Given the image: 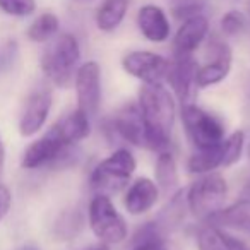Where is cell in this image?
Segmentation results:
<instances>
[{
	"instance_id": "6da1fadb",
	"label": "cell",
	"mask_w": 250,
	"mask_h": 250,
	"mask_svg": "<svg viewBox=\"0 0 250 250\" xmlns=\"http://www.w3.org/2000/svg\"><path fill=\"white\" fill-rule=\"evenodd\" d=\"M137 106L144 124L146 147L167 151L171 144V134L177 117V103L165 84H143L137 93Z\"/></svg>"
},
{
	"instance_id": "7a4b0ae2",
	"label": "cell",
	"mask_w": 250,
	"mask_h": 250,
	"mask_svg": "<svg viewBox=\"0 0 250 250\" xmlns=\"http://www.w3.org/2000/svg\"><path fill=\"white\" fill-rule=\"evenodd\" d=\"M81 46L70 33H60L46 45L40 60L45 77L57 87H69L79 69Z\"/></svg>"
},
{
	"instance_id": "3957f363",
	"label": "cell",
	"mask_w": 250,
	"mask_h": 250,
	"mask_svg": "<svg viewBox=\"0 0 250 250\" xmlns=\"http://www.w3.org/2000/svg\"><path fill=\"white\" fill-rule=\"evenodd\" d=\"M137 168L136 156L125 147L115 149L91 171L89 184L96 194L113 195L124 190Z\"/></svg>"
},
{
	"instance_id": "277c9868",
	"label": "cell",
	"mask_w": 250,
	"mask_h": 250,
	"mask_svg": "<svg viewBox=\"0 0 250 250\" xmlns=\"http://www.w3.org/2000/svg\"><path fill=\"white\" fill-rule=\"evenodd\" d=\"M228 184L223 175L204 173L188 187L185 192V202L190 214L202 221H208L221 208H225Z\"/></svg>"
},
{
	"instance_id": "5b68a950",
	"label": "cell",
	"mask_w": 250,
	"mask_h": 250,
	"mask_svg": "<svg viewBox=\"0 0 250 250\" xmlns=\"http://www.w3.org/2000/svg\"><path fill=\"white\" fill-rule=\"evenodd\" d=\"M87 223L93 235L104 245L122 243L129 235L127 223L111 202L110 195L96 194L91 199L87 208Z\"/></svg>"
},
{
	"instance_id": "8992f818",
	"label": "cell",
	"mask_w": 250,
	"mask_h": 250,
	"mask_svg": "<svg viewBox=\"0 0 250 250\" xmlns=\"http://www.w3.org/2000/svg\"><path fill=\"white\" fill-rule=\"evenodd\" d=\"M185 134L195 149H206L219 144L226 137L225 124L216 115L195 103H184L180 110Z\"/></svg>"
},
{
	"instance_id": "52a82bcc",
	"label": "cell",
	"mask_w": 250,
	"mask_h": 250,
	"mask_svg": "<svg viewBox=\"0 0 250 250\" xmlns=\"http://www.w3.org/2000/svg\"><path fill=\"white\" fill-rule=\"evenodd\" d=\"M69 144L63 141L55 124L40 139L31 143L22 154L21 165L24 170H38L43 167H59L65 158L70 156Z\"/></svg>"
},
{
	"instance_id": "ba28073f",
	"label": "cell",
	"mask_w": 250,
	"mask_h": 250,
	"mask_svg": "<svg viewBox=\"0 0 250 250\" xmlns=\"http://www.w3.org/2000/svg\"><path fill=\"white\" fill-rule=\"evenodd\" d=\"M122 67L129 76L139 79L143 84H163L168 77L170 60L160 53L136 50L122 59Z\"/></svg>"
},
{
	"instance_id": "9c48e42d",
	"label": "cell",
	"mask_w": 250,
	"mask_h": 250,
	"mask_svg": "<svg viewBox=\"0 0 250 250\" xmlns=\"http://www.w3.org/2000/svg\"><path fill=\"white\" fill-rule=\"evenodd\" d=\"M77 108L93 118L101 104V67L94 60L81 63L74 77Z\"/></svg>"
},
{
	"instance_id": "30bf717a",
	"label": "cell",
	"mask_w": 250,
	"mask_h": 250,
	"mask_svg": "<svg viewBox=\"0 0 250 250\" xmlns=\"http://www.w3.org/2000/svg\"><path fill=\"white\" fill-rule=\"evenodd\" d=\"M209 60L197 69L195 74V84L197 89H206V87L216 86V84L223 83L226 77L229 76L231 70V48L228 43L223 42L219 38H212L208 46Z\"/></svg>"
},
{
	"instance_id": "8fae6325",
	"label": "cell",
	"mask_w": 250,
	"mask_h": 250,
	"mask_svg": "<svg viewBox=\"0 0 250 250\" xmlns=\"http://www.w3.org/2000/svg\"><path fill=\"white\" fill-rule=\"evenodd\" d=\"M53 98L48 89H36L28 96L19 118V134L22 137H33L45 127L52 110Z\"/></svg>"
},
{
	"instance_id": "7c38bea8",
	"label": "cell",
	"mask_w": 250,
	"mask_h": 250,
	"mask_svg": "<svg viewBox=\"0 0 250 250\" xmlns=\"http://www.w3.org/2000/svg\"><path fill=\"white\" fill-rule=\"evenodd\" d=\"M199 63L194 55H175L170 60V70H168L167 81L170 83L173 94L184 103H192L197 84H195V74H197Z\"/></svg>"
},
{
	"instance_id": "4fadbf2b",
	"label": "cell",
	"mask_w": 250,
	"mask_h": 250,
	"mask_svg": "<svg viewBox=\"0 0 250 250\" xmlns=\"http://www.w3.org/2000/svg\"><path fill=\"white\" fill-rule=\"evenodd\" d=\"M110 130L125 143L132 144V146L146 147L144 124L137 104H124L120 110L115 111L110 120Z\"/></svg>"
},
{
	"instance_id": "5bb4252c",
	"label": "cell",
	"mask_w": 250,
	"mask_h": 250,
	"mask_svg": "<svg viewBox=\"0 0 250 250\" xmlns=\"http://www.w3.org/2000/svg\"><path fill=\"white\" fill-rule=\"evenodd\" d=\"M160 188L156 182L147 177H139L127 185L124 195V208L130 216H143L149 212L160 201Z\"/></svg>"
},
{
	"instance_id": "9a60e30c",
	"label": "cell",
	"mask_w": 250,
	"mask_h": 250,
	"mask_svg": "<svg viewBox=\"0 0 250 250\" xmlns=\"http://www.w3.org/2000/svg\"><path fill=\"white\" fill-rule=\"evenodd\" d=\"M209 35V21L204 14L185 19L173 36V55H194Z\"/></svg>"
},
{
	"instance_id": "2e32d148",
	"label": "cell",
	"mask_w": 250,
	"mask_h": 250,
	"mask_svg": "<svg viewBox=\"0 0 250 250\" xmlns=\"http://www.w3.org/2000/svg\"><path fill=\"white\" fill-rule=\"evenodd\" d=\"M137 28L143 36L151 43H163L170 38L171 26L167 14L161 7L154 4L143 5L137 12Z\"/></svg>"
},
{
	"instance_id": "e0dca14e",
	"label": "cell",
	"mask_w": 250,
	"mask_h": 250,
	"mask_svg": "<svg viewBox=\"0 0 250 250\" xmlns=\"http://www.w3.org/2000/svg\"><path fill=\"white\" fill-rule=\"evenodd\" d=\"M206 223L221 226L225 229H235V231L249 233L250 235V199H238L233 204L221 208L214 216Z\"/></svg>"
},
{
	"instance_id": "ac0fdd59",
	"label": "cell",
	"mask_w": 250,
	"mask_h": 250,
	"mask_svg": "<svg viewBox=\"0 0 250 250\" xmlns=\"http://www.w3.org/2000/svg\"><path fill=\"white\" fill-rule=\"evenodd\" d=\"M195 243L199 250H250L240 238L211 223L199 229Z\"/></svg>"
},
{
	"instance_id": "d6986e66",
	"label": "cell",
	"mask_w": 250,
	"mask_h": 250,
	"mask_svg": "<svg viewBox=\"0 0 250 250\" xmlns=\"http://www.w3.org/2000/svg\"><path fill=\"white\" fill-rule=\"evenodd\" d=\"M154 182H156L158 188L161 194L165 195H173L178 190V184H180V177H178V165L175 156L170 151H161L156 158V165H154Z\"/></svg>"
},
{
	"instance_id": "ffe728a7",
	"label": "cell",
	"mask_w": 250,
	"mask_h": 250,
	"mask_svg": "<svg viewBox=\"0 0 250 250\" xmlns=\"http://www.w3.org/2000/svg\"><path fill=\"white\" fill-rule=\"evenodd\" d=\"M185 211H188L187 202H185V194L182 190H177L173 195H170L168 204L161 209V212L153 221V225L165 236L167 233H171L180 226V223L185 218Z\"/></svg>"
},
{
	"instance_id": "44dd1931",
	"label": "cell",
	"mask_w": 250,
	"mask_h": 250,
	"mask_svg": "<svg viewBox=\"0 0 250 250\" xmlns=\"http://www.w3.org/2000/svg\"><path fill=\"white\" fill-rule=\"evenodd\" d=\"M55 125L59 127L63 141L69 146H76L77 143L86 139L91 132V118L84 111H81L79 108H76L69 115L60 118Z\"/></svg>"
},
{
	"instance_id": "7402d4cb",
	"label": "cell",
	"mask_w": 250,
	"mask_h": 250,
	"mask_svg": "<svg viewBox=\"0 0 250 250\" xmlns=\"http://www.w3.org/2000/svg\"><path fill=\"white\" fill-rule=\"evenodd\" d=\"M223 141L212 147L195 149L187 161L188 171L195 175H204L212 173L218 168H225V146H223Z\"/></svg>"
},
{
	"instance_id": "603a6c76",
	"label": "cell",
	"mask_w": 250,
	"mask_h": 250,
	"mask_svg": "<svg viewBox=\"0 0 250 250\" xmlns=\"http://www.w3.org/2000/svg\"><path fill=\"white\" fill-rule=\"evenodd\" d=\"M129 9V0H103L94 14L96 28L103 33H111L122 24Z\"/></svg>"
},
{
	"instance_id": "cb8c5ba5",
	"label": "cell",
	"mask_w": 250,
	"mask_h": 250,
	"mask_svg": "<svg viewBox=\"0 0 250 250\" xmlns=\"http://www.w3.org/2000/svg\"><path fill=\"white\" fill-rule=\"evenodd\" d=\"M59 29H60L59 18L53 12H43V14H40L29 24L26 35H28V38L33 43H48L50 40L59 35Z\"/></svg>"
},
{
	"instance_id": "d4e9b609",
	"label": "cell",
	"mask_w": 250,
	"mask_h": 250,
	"mask_svg": "<svg viewBox=\"0 0 250 250\" xmlns=\"http://www.w3.org/2000/svg\"><path fill=\"white\" fill-rule=\"evenodd\" d=\"M83 212L79 209H67L57 218L53 225V235L57 240H72L83 228Z\"/></svg>"
},
{
	"instance_id": "484cf974",
	"label": "cell",
	"mask_w": 250,
	"mask_h": 250,
	"mask_svg": "<svg viewBox=\"0 0 250 250\" xmlns=\"http://www.w3.org/2000/svg\"><path fill=\"white\" fill-rule=\"evenodd\" d=\"M223 146H225V168H229L238 163L242 158L243 149H245V132L243 130L231 132L225 137Z\"/></svg>"
},
{
	"instance_id": "4316f807",
	"label": "cell",
	"mask_w": 250,
	"mask_h": 250,
	"mask_svg": "<svg viewBox=\"0 0 250 250\" xmlns=\"http://www.w3.org/2000/svg\"><path fill=\"white\" fill-rule=\"evenodd\" d=\"M0 11L12 18H28L36 11V0H0Z\"/></svg>"
},
{
	"instance_id": "83f0119b",
	"label": "cell",
	"mask_w": 250,
	"mask_h": 250,
	"mask_svg": "<svg viewBox=\"0 0 250 250\" xmlns=\"http://www.w3.org/2000/svg\"><path fill=\"white\" fill-rule=\"evenodd\" d=\"M247 21L240 11H228L221 18V31L226 36H236L245 29Z\"/></svg>"
},
{
	"instance_id": "f1b7e54d",
	"label": "cell",
	"mask_w": 250,
	"mask_h": 250,
	"mask_svg": "<svg viewBox=\"0 0 250 250\" xmlns=\"http://www.w3.org/2000/svg\"><path fill=\"white\" fill-rule=\"evenodd\" d=\"M12 208V192L5 184H0V223L7 218Z\"/></svg>"
},
{
	"instance_id": "f546056e",
	"label": "cell",
	"mask_w": 250,
	"mask_h": 250,
	"mask_svg": "<svg viewBox=\"0 0 250 250\" xmlns=\"http://www.w3.org/2000/svg\"><path fill=\"white\" fill-rule=\"evenodd\" d=\"M130 250H167L163 240H146V242H136Z\"/></svg>"
},
{
	"instance_id": "4dcf8cb0",
	"label": "cell",
	"mask_w": 250,
	"mask_h": 250,
	"mask_svg": "<svg viewBox=\"0 0 250 250\" xmlns=\"http://www.w3.org/2000/svg\"><path fill=\"white\" fill-rule=\"evenodd\" d=\"M4 161H5V149H4V144H2V139H0V175H2V170H4Z\"/></svg>"
},
{
	"instance_id": "1f68e13d",
	"label": "cell",
	"mask_w": 250,
	"mask_h": 250,
	"mask_svg": "<svg viewBox=\"0 0 250 250\" xmlns=\"http://www.w3.org/2000/svg\"><path fill=\"white\" fill-rule=\"evenodd\" d=\"M242 197L250 199V177L247 178V182H245V184H243V188H242Z\"/></svg>"
},
{
	"instance_id": "d6a6232c",
	"label": "cell",
	"mask_w": 250,
	"mask_h": 250,
	"mask_svg": "<svg viewBox=\"0 0 250 250\" xmlns=\"http://www.w3.org/2000/svg\"><path fill=\"white\" fill-rule=\"evenodd\" d=\"M16 250H40L36 245H31V243H28V245H22V247H19V249H16Z\"/></svg>"
},
{
	"instance_id": "836d02e7",
	"label": "cell",
	"mask_w": 250,
	"mask_h": 250,
	"mask_svg": "<svg viewBox=\"0 0 250 250\" xmlns=\"http://www.w3.org/2000/svg\"><path fill=\"white\" fill-rule=\"evenodd\" d=\"M168 2H171V5H173V4H177L178 0H168Z\"/></svg>"
},
{
	"instance_id": "e575fe53",
	"label": "cell",
	"mask_w": 250,
	"mask_h": 250,
	"mask_svg": "<svg viewBox=\"0 0 250 250\" xmlns=\"http://www.w3.org/2000/svg\"><path fill=\"white\" fill-rule=\"evenodd\" d=\"M77 2H91V0H77Z\"/></svg>"
}]
</instances>
